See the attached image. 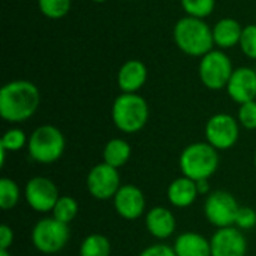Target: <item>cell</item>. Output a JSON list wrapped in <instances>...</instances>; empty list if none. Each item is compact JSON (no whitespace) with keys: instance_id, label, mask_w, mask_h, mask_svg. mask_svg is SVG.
Listing matches in <instances>:
<instances>
[{"instance_id":"e0dca14e","label":"cell","mask_w":256,"mask_h":256,"mask_svg":"<svg viewBox=\"0 0 256 256\" xmlns=\"http://www.w3.org/2000/svg\"><path fill=\"white\" fill-rule=\"evenodd\" d=\"M213 28V40L214 46L219 50H231L240 44L242 33H243V26L238 22V20L225 16L216 21V24L212 27Z\"/></svg>"},{"instance_id":"30bf717a","label":"cell","mask_w":256,"mask_h":256,"mask_svg":"<svg viewBox=\"0 0 256 256\" xmlns=\"http://www.w3.org/2000/svg\"><path fill=\"white\" fill-rule=\"evenodd\" d=\"M88 194L98 201H108L116 196L122 188V178L117 168L110 166L105 162L94 165L86 178Z\"/></svg>"},{"instance_id":"ba28073f","label":"cell","mask_w":256,"mask_h":256,"mask_svg":"<svg viewBox=\"0 0 256 256\" xmlns=\"http://www.w3.org/2000/svg\"><path fill=\"white\" fill-rule=\"evenodd\" d=\"M240 128L242 126L237 117H232L226 112H216L206 123V141L218 152L230 150L240 138Z\"/></svg>"},{"instance_id":"277c9868","label":"cell","mask_w":256,"mask_h":256,"mask_svg":"<svg viewBox=\"0 0 256 256\" xmlns=\"http://www.w3.org/2000/svg\"><path fill=\"white\" fill-rule=\"evenodd\" d=\"M182 176L195 182L208 180L219 168V152L206 142H192L183 148L178 158Z\"/></svg>"},{"instance_id":"f1b7e54d","label":"cell","mask_w":256,"mask_h":256,"mask_svg":"<svg viewBox=\"0 0 256 256\" xmlns=\"http://www.w3.org/2000/svg\"><path fill=\"white\" fill-rule=\"evenodd\" d=\"M236 228L244 231V230H252L256 226V212L252 207L248 206H240L237 218H236Z\"/></svg>"},{"instance_id":"4fadbf2b","label":"cell","mask_w":256,"mask_h":256,"mask_svg":"<svg viewBox=\"0 0 256 256\" xmlns=\"http://www.w3.org/2000/svg\"><path fill=\"white\" fill-rule=\"evenodd\" d=\"M212 256H246L248 240L236 226L220 228L210 238Z\"/></svg>"},{"instance_id":"f546056e","label":"cell","mask_w":256,"mask_h":256,"mask_svg":"<svg viewBox=\"0 0 256 256\" xmlns=\"http://www.w3.org/2000/svg\"><path fill=\"white\" fill-rule=\"evenodd\" d=\"M138 256H177L172 246H168L165 243H156L152 244L148 248H146L144 250L140 252Z\"/></svg>"},{"instance_id":"e575fe53","label":"cell","mask_w":256,"mask_h":256,"mask_svg":"<svg viewBox=\"0 0 256 256\" xmlns=\"http://www.w3.org/2000/svg\"><path fill=\"white\" fill-rule=\"evenodd\" d=\"M254 164H255V168H256V150H255V156H254Z\"/></svg>"},{"instance_id":"44dd1931","label":"cell","mask_w":256,"mask_h":256,"mask_svg":"<svg viewBox=\"0 0 256 256\" xmlns=\"http://www.w3.org/2000/svg\"><path fill=\"white\" fill-rule=\"evenodd\" d=\"M111 242L104 234H88L80 244V256H110Z\"/></svg>"},{"instance_id":"5bb4252c","label":"cell","mask_w":256,"mask_h":256,"mask_svg":"<svg viewBox=\"0 0 256 256\" xmlns=\"http://www.w3.org/2000/svg\"><path fill=\"white\" fill-rule=\"evenodd\" d=\"M228 96L238 105L256 100V70L250 66L236 68L226 86Z\"/></svg>"},{"instance_id":"8992f818","label":"cell","mask_w":256,"mask_h":256,"mask_svg":"<svg viewBox=\"0 0 256 256\" xmlns=\"http://www.w3.org/2000/svg\"><path fill=\"white\" fill-rule=\"evenodd\" d=\"M70 238L69 225L58 222L52 216L38 220L30 232L33 248L45 255H52L66 248Z\"/></svg>"},{"instance_id":"8fae6325","label":"cell","mask_w":256,"mask_h":256,"mask_svg":"<svg viewBox=\"0 0 256 256\" xmlns=\"http://www.w3.org/2000/svg\"><path fill=\"white\" fill-rule=\"evenodd\" d=\"M24 198L27 206L36 213H51L57 200L60 198L58 189L48 177H32L24 188Z\"/></svg>"},{"instance_id":"9c48e42d","label":"cell","mask_w":256,"mask_h":256,"mask_svg":"<svg viewBox=\"0 0 256 256\" xmlns=\"http://www.w3.org/2000/svg\"><path fill=\"white\" fill-rule=\"evenodd\" d=\"M240 204L236 196L226 190L210 192L204 202V214L210 225L216 230L234 226Z\"/></svg>"},{"instance_id":"ac0fdd59","label":"cell","mask_w":256,"mask_h":256,"mask_svg":"<svg viewBox=\"0 0 256 256\" xmlns=\"http://www.w3.org/2000/svg\"><path fill=\"white\" fill-rule=\"evenodd\" d=\"M166 196L172 207L188 208L200 196L196 182L189 177L182 176L171 182V184L168 186V190H166Z\"/></svg>"},{"instance_id":"9a60e30c","label":"cell","mask_w":256,"mask_h":256,"mask_svg":"<svg viewBox=\"0 0 256 256\" xmlns=\"http://www.w3.org/2000/svg\"><path fill=\"white\" fill-rule=\"evenodd\" d=\"M148 70L138 58L126 60L117 72V86L122 93H138L147 82Z\"/></svg>"},{"instance_id":"7a4b0ae2","label":"cell","mask_w":256,"mask_h":256,"mask_svg":"<svg viewBox=\"0 0 256 256\" xmlns=\"http://www.w3.org/2000/svg\"><path fill=\"white\" fill-rule=\"evenodd\" d=\"M172 39L176 46L186 56L202 57L214 48L213 28L206 20L194 16H182L176 21L172 28Z\"/></svg>"},{"instance_id":"2e32d148","label":"cell","mask_w":256,"mask_h":256,"mask_svg":"<svg viewBox=\"0 0 256 256\" xmlns=\"http://www.w3.org/2000/svg\"><path fill=\"white\" fill-rule=\"evenodd\" d=\"M144 222H146V228L148 234L153 238L160 240V242L170 238L176 232V228H177L176 216L168 207H164V206H156L150 208L146 213Z\"/></svg>"},{"instance_id":"d6a6232c","label":"cell","mask_w":256,"mask_h":256,"mask_svg":"<svg viewBox=\"0 0 256 256\" xmlns=\"http://www.w3.org/2000/svg\"><path fill=\"white\" fill-rule=\"evenodd\" d=\"M0 256H12L9 254V250H0Z\"/></svg>"},{"instance_id":"4dcf8cb0","label":"cell","mask_w":256,"mask_h":256,"mask_svg":"<svg viewBox=\"0 0 256 256\" xmlns=\"http://www.w3.org/2000/svg\"><path fill=\"white\" fill-rule=\"evenodd\" d=\"M14 243V231L8 225L0 226V250H9Z\"/></svg>"},{"instance_id":"7402d4cb","label":"cell","mask_w":256,"mask_h":256,"mask_svg":"<svg viewBox=\"0 0 256 256\" xmlns=\"http://www.w3.org/2000/svg\"><path fill=\"white\" fill-rule=\"evenodd\" d=\"M78 202L75 198L69 196V195H60V198L57 200L52 212H51V216L54 219H57L58 222L62 224H66L69 225L70 222L75 220L76 214H78Z\"/></svg>"},{"instance_id":"ffe728a7","label":"cell","mask_w":256,"mask_h":256,"mask_svg":"<svg viewBox=\"0 0 256 256\" xmlns=\"http://www.w3.org/2000/svg\"><path fill=\"white\" fill-rule=\"evenodd\" d=\"M132 156V147L130 144L123 138H112L110 140L102 150V162L108 164L110 166H114L120 170L124 166Z\"/></svg>"},{"instance_id":"d4e9b609","label":"cell","mask_w":256,"mask_h":256,"mask_svg":"<svg viewBox=\"0 0 256 256\" xmlns=\"http://www.w3.org/2000/svg\"><path fill=\"white\" fill-rule=\"evenodd\" d=\"M180 6L188 16L206 20L216 9V0H180Z\"/></svg>"},{"instance_id":"1f68e13d","label":"cell","mask_w":256,"mask_h":256,"mask_svg":"<svg viewBox=\"0 0 256 256\" xmlns=\"http://www.w3.org/2000/svg\"><path fill=\"white\" fill-rule=\"evenodd\" d=\"M196 188H198L200 195H208V194H210V184H208V180L196 182Z\"/></svg>"},{"instance_id":"5b68a950","label":"cell","mask_w":256,"mask_h":256,"mask_svg":"<svg viewBox=\"0 0 256 256\" xmlns=\"http://www.w3.org/2000/svg\"><path fill=\"white\" fill-rule=\"evenodd\" d=\"M66 148V138L63 132L54 124H40L30 135L27 150L36 164L51 165L60 160Z\"/></svg>"},{"instance_id":"cb8c5ba5","label":"cell","mask_w":256,"mask_h":256,"mask_svg":"<svg viewBox=\"0 0 256 256\" xmlns=\"http://www.w3.org/2000/svg\"><path fill=\"white\" fill-rule=\"evenodd\" d=\"M38 8L45 18L62 20L72 9V0H38Z\"/></svg>"},{"instance_id":"4316f807","label":"cell","mask_w":256,"mask_h":256,"mask_svg":"<svg viewBox=\"0 0 256 256\" xmlns=\"http://www.w3.org/2000/svg\"><path fill=\"white\" fill-rule=\"evenodd\" d=\"M238 46L248 58L256 60V22L243 27Z\"/></svg>"},{"instance_id":"6da1fadb","label":"cell","mask_w":256,"mask_h":256,"mask_svg":"<svg viewBox=\"0 0 256 256\" xmlns=\"http://www.w3.org/2000/svg\"><path fill=\"white\" fill-rule=\"evenodd\" d=\"M40 104V93L28 80H14L0 90V116L8 123H22L32 118Z\"/></svg>"},{"instance_id":"83f0119b","label":"cell","mask_w":256,"mask_h":256,"mask_svg":"<svg viewBox=\"0 0 256 256\" xmlns=\"http://www.w3.org/2000/svg\"><path fill=\"white\" fill-rule=\"evenodd\" d=\"M237 120L242 128L248 130H256V100L242 104L238 106Z\"/></svg>"},{"instance_id":"836d02e7","label":"cell","mask_w":256,"mask_h":256,"mask_svg":"<svg viewBox=\"0 0 256 256\" xmlns=\"http://www.w3.org/2000/svg\"><path fill=\"white\" fill-rule=\"evenodd\" d=\"M90 2H93V3H105V2H108V0H90Z\"/></svg>"},{"instance_id":"52a82bcc","label":"cell","mask_w":256,"mask_h":256,"mask_svg":"<svg viewBox=\"0 0 256 256\" xmlns=\"http://www.w3.org/2000/svg\"><path fill=\"white\" fill-rule=\"evenodd\" d=\"M234 69L230 56L224 50L213 48L200 58L198 76L206 88L218 92L226 88Z\"/></svg>"},{"instance_id":"7c38bea8","label":"cell","mask_w":256,"mask_h":256,"mask_svg":"<svg viewBox=\"0 0 256 256\" xmlns=\"http://www.w3.org/2000/svg\"><path fill=\"white\" fill-rule=\"evenodd\" d=\"M116 213L124 220H136L146 212L144 192L135 184H122L112 198Z\"/></svg>"},{"instance_id":"3957f363","label":"cell","mask_w":256,"mask_h":256,"mask_svg":"<svg viewBox=\"0 0 256 256\" xmlns=\"http://www.w3.org/2000/svg\"><path fill=\"white\" fill-rule=\"evenodd\" d=\"M148 117V104L138 93H122L112 102L111 118L114 126L123 134H136L142 130Z\"/></svg>"},{"instance_id":"d6986e66","label":"cell","mask_w":256,"mask_h":256,"mask_svg":"<svg viewBox=\"0 0 256 256\" xmlns=\"http://www.w3.org/2000/svg\"><path fill=\"white\" fill-rule=\"evenodd\" d=\"M172 249L177 256H212L210 240L195 231L182 232L176 238Z\"/></svg>"},{"instance_id":"484cf974","label":"cell","mask_w":256,"mask_h":256,"mask_svg":"<svg viewBox=\"0 0 256 256\" xmlns=\"http://www.w3.org/2000/svg\"><path fill=\"white\" fill-rule=\"evenodd\" d=\"M28 142V136L26 135V132L20 128H10L8 129L2 140H0V148L8 152V153H16L20 150H22Z\"/></svg>"},{"instance_id":"603a6c76","label":"cell","mask_w":256,"mask_h":256,"mask_svg":"<svg viewBox=\"0 0 256 256\" xmlns=\"http://www.w3.org/2000/svg\"><path fill=\"white\" fill-rule=\"evenodd\" d=\"M20 198H21V192L16 182L3 177L0 180V208L3 212L15 208L16 204L20 202Z\"/></svg>"}]
</instances>
